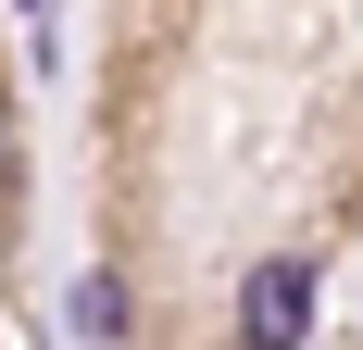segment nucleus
Returning a JSON list of instances; mask_svg holds the SVG:
<instances>
[{
	"label": "nucleus",
	"instance_id": "f257e3e1",
	"mask_svg": "<svg viewBox=\"0 0 363 350\" xmlns=\"http://www.w3.org/2000/svg\"><path fill=\"white\" fill-rule=\"evenodd\" d=\"M301 325H313V263H263L238 288V338L251 350H301Z\"/></svg>",
	"mask_w": 363,
	"mask_h": 350
},
{
	"label": "nucleus",
	"instance_id": "f03ea898",
	"mask_svg": "<svg viewBox=\"0 0 363 350\" xmlns=\"http://www.w3.org/2000/svg\"><path fill=\"white\" fill-rule=\"evenodd\" d=\"M26 13H38V0H26Z\"/></svg>",
	"mask_w": 363,
	"mask_h": 350
}]
</instances>
